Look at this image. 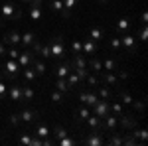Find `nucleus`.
Instances as JSON below:
<instances>
[{
    "mask_svg": "<svg viewBox=\"0 0 148 146\" xmlns=\"http://www.w3.org/2000/svg\"><path fill=\"white\" fill-rule=\"evenodd\" d=\"M47 6H49V10L53 12V14H61L63 18H69V14L65 12V8H63V0H49Z\"/></svg>",
    "mask_w": 148,
    "mask_h": 146,
    "instance_id": "aec40b11",
    "label": "nucleus"
},
{
    "mask_svg": "<svg viewBox=\"0 0 148 146\" xmlns=\"http://www.w3.org/2000/svg\"><path fill=\"white\" fill-rule=\"evenodd\" d=\"M32 67H34V71L36 73H38V75H44V73H46V63H44V61H40V59H36L34 57V61H32Z\"/></svg>",
    "mask_w": 148,
    "mask_h": 146,
    "instance_id": "c9c22d12",
    "label": "nucleus"
},
{
    "mask_svg": "<svg viewBox=\"0 0 148 146\" xmlns=\"http://www.w3.org/2000/svg\"><path fill=\"white\" fill-rule=\"evenodd\" d=\"M85 123H87V128H89V130H103V119H99V117L93 114V112L85 119Z\"/></svg>",
    "mask_w": 148,
    "mask_h": 146,
    "instance_id": "6ab92c4d",
    "label": "nucleus"
},
{
    "mask_svg": "<svg viewBox=\"0 0 148 146\" xmlns=\"http://www.w3.org/2000/svg\"><path fill=\"white\" fill-rule=\"evenodd\" d=\"M69 71H71L69 59H67V61H61V59H59V63L56 61V69H53V73H56V77H57V79H65Z\"/></svg>",
    "mask_w": 148,
    "mask_h": 146,
    "instance_id": "ddd939ff",
    "label": "nucleus"
},
{
    "mask_svg": "<svg viewBox=\"0 0 148 146\" xmlns=\"http://www.w3.org/2000/svg\"><path fill=\"white\" fill-rule=\"evenodd\" d=\"M63 99H65V95H63V93H59V91H53V93H51V95H49V101L51 103H56V105H61V103H63Z\"/></svg>",
    "mask_w": 148,
    "mask_h": 146,
    "instance_id": "e433bc0d",
    "label": "nucleus"
},
{
    "mask_svg": "<svg viewBox=\"0 0 148 146\" xmlns=\"http://www.w3.org/2000/svg\"><path fill=\"white\" fill-rule=\"evenodd\" d=\"M20 73H22V77H24V81H26V83H34L36 79H38V73L34 71V67H32V65L24 67Z\"/></svg>",
    "mask_w": 148,
    "mask_h": 146,
    "instance_id": "393cba45",
    "label": "nucleus"
},
{
    "mask_svg": "<svg viewBox=\"0 0 148 146\" xmlns=\"http://www.w3.org/2000/svg\"><path fill=\"white\" fill-rule=\"evenodd\" d=\"M51 134H53V144H56L59 138H65V136H69V132L63 128V126H59V124H57V126H53V128H51Z\"/></svg>",
    "mask_w": 148,
    "mask_h": 146,
    "instance_id": "f704fd0d",
    "label": "nucleus"
},
{
    "mask_svg": "<svg viewBox=\"0 0 148 146\" xmlns=\"http://www.w3.org/2000/svg\"><path fill=\"white\" fill-rule=\"evenodd\" d=\"M89 40H93V42H103L105 40V30H103L101 26H93V28H89Z\"/></svg>",
    "mask_w": 148,
    "mask_h": 146,
    "instance_id": "4be33fe9",
    "label": "nucleus"
},
{
    "mask_svg": "<svg viewBox=\"0 0 148 146\" xmlns=\"http://www.w3.org/2000/svg\"><path fill=\"white\" fill-rule=\"evenodd\" d=\"M65 81H67L69 85H71V89H75V87H81V85H83V81H81V77L77 75V73H75V71H73V69H71V71L67 73V77H65Z\"/></svg>",
    "mask_w": 148,
    "mask_h": 146,
    "instance_id": "c85d7f7f",
    "label": "nucleus"
},
{
    "mask_svg": "<svg viewBox=\"0 0 148 146\" xmlns=\"http://www.w3.org/2000/svg\"><path fill=\"white\" fill-rule=\"evenodd\" d=\"M2 24H4V22H2V16H0V26H2Z\"/></svg>",
    "mask_w": 148,
    "mask_h": 146,
    "instance_id": "603ef678",
    "label": "nucleus"
},
{
    "mask_svg": "<svg viewBox=\"0 0 148 146\" xmlns=\"http://www.w3.org/2000/svg\"><path fill=\"white\" fill-rule=\"evenodd\" d=\"M36 97V91L32 87V83H28V85H22V103L24 105H28L30 101H34Z\"/></svg>",
    "mask_w": 148,
    "mask_h": 146,
    "instance_id": "5701e85b",
    "label": "nucleus"
},
{
    "mask_svg": "<svg viewBox=\"0 0 148 146\" xmlns=\"http://www.w3.org/2000/svg\"><path fill=\"white\" fill-rule=\"evenodd\" d=\"M119 117L113 114V112H109L105 119H103V132L105 134H109V132H113V130H119Z\"/></svg>",
    "mask_w": 148,
    "mask_h": 146,
    "instance_id": "1a4fd4ad",
    "label": "nucleus"
},
{
    "mask_svg": "<svg viewBox=\"0 0 148 146\" xmlns=\"http://www.w3.org/2000/svg\"><path fill=\"white\" fill-rule=\"evenodd\" d=\"M20 71H22V67L18 65V61H16V59H8V61L4 63V71H2L0 75H2V77H8L10 81H16L18 75H20Z\"/></svg>",
    "mask_w": 148,
    "mask_h": 146,
    "instance_id": "20e7f679",
    "label": "nucleus"
},
{
    "mask_svg": "<svg viewBox=\"0 0 148 146\" xmlns=\"http://www.w3.org/2000/svg\"><path fill=\"white\" fill-rule=\"evenodd\" d=\"M6 49H8V47H6V45L0 42V57H4V56H6Z\"/></svg>",
    "mask_w": 148,
    "mask_h": 146,
    "instance_id": "09e8293b",
    "label": "nucleus"
},
{
    "mask_svg": "<svg viewBox=\"0 0 148 146\" xmlns=\"http://www.w3.org/2000/svg\"><path fill=\"white\" fill-rule=\"evenodd\" d=\"M20 32H18V30H10V32H6V34H4V38H2V44L6 45V47H10V45H14V47H16V45H20Z\"/></svg>",
    "mask_w": 148,
    "mask_h": 146,
    "instance_id": "f8f14e48",
    "label": "nucleus"
},
{
    "mask_svg": "<svg viewBox=\"0 0 148 146\" xmlns=\"http://www.w3.org/2000/svg\"><path fill=\"white\" fill-rule=\"evenodd\" d=\"M130 130H132L130 136L136 140L138 146H144V144H146V138H148V130H146V128H136V126H134V128H130Z\"/></svg>",
    "mask_w": 148,
    "mask_h": 146,
    "instance_id": "4468645a",
    "label": "nucleus"
},
{
    "mask_svg": "<svg viewBox=\"0 0 148 146\" xmlns=\"http://www.w3.org/2000/svg\"><path fill=\"white\" fill-rule=\"evenodd\" d=\"M121 45H123V49L126 53H134L136 51V36L128 34V32L121 34Z\"/></svg>",
    "mask_w": 148,
    "mask_h": 146,
    "instance_id": "6e6552de",
    "label": "nucleus"
},
{
    "mask_svg": "<svg viewBox=\"0 0 148 146\" xmlns=\"http://www.w3.org/2000/svg\"><path fill=\"white\" fill-rule=\"evenodd\" d=\"M95 93H97V95H99V99H107V101H111V99H114V95H113V91L109 89V87H107V85H99V87H95Z\"/></svg>",
    "mask_w": 148,
    "mask_h": 146,
    "instance_id": "b1692460",
    "label": "nucleus"
},
{
    "mask_svg": "<svg viewBox=\"0 0 148 146\" xmlns=\"http://www.w3.org/2000/svg\"><path fill=\"white\" fill-rule=\"evenodd\" d=\"M6 93H8V85H6V83H4V81L0 79V101H2V99L6 97Z\"/></svg>",
    "mask_w": 148,
    "mask_h": 146,
    "instance_id": "49530a36",
    "label": "nucleus"
},
{
    "mask_svg": "<svg viewBox=\"0 0 148 146\" xmlns=\"http://www.w3.org/2000/svg\"><path fill=\"white\" fill-rule=\"evenodd\" d=\"M91 114V109L89 107H85V105H81L79 109H75V121L77 123H85V119Z\"/></svg>",
    "mask_w": 148,
    "mask_h": 146,
    "instance_id": "cd10ccee",
    "label": "nucleus"
},
{
    "mask_svg": "<svg viewBox=\"0 0 148 146\" xmlns=\"http://www.w3.org/2000/svg\"><path fill=\"white\" fill-rule=\"evenodd\" d=\"M103 61V71H116V69L121 67L119 65V56H111V57H105V59H101Z\"/></svg>",
    "mask_w": 148,
    "mask_h": 146,
    "instance_id": "f3484780",
    "label": "nucleus"
},
{
    "mask_svg": "<svg viewBox=\"0 0 148 146\" xmlns=\"http://www.w3.org/2000/svg\"><path fill=\"white\" fill-rule=\"evenodd\" d=\"M77 101L81 103V105H85V107H89V109H91L93 105H95V103L99 101V95H97V93H95V91H79V93H77Z\"/></svg>",
    "mask_w": 148,
    "mask_h": 146,
    "instance_id": "0eeeda50",
    "label": "nucleus"
},
{
    "mask_svg": "<svg viewBox=\"0 0 148 146\" xmlns=\"http://www.w3.org/2000/svg\"><path fill=\"white\" fill-rule=\"evenodd\" d=\"M81 51H83V56H85V57L97 56V53H99V44L87 38V40H83V42H81Z\"/></svg>",
    "mask_w": 148,
    "mask_h": 146,
    "instance_id": "9b49d317",
    "label": "nucleus"
},
{
    "mask_svg": "<svg viewBox=\"0 0 148 146\" xmlns=\"http://www.w3.org/2000/svg\"><path fill=\"white\" fill-rule=\"evenodd\" d=\"M8 123H10L12 126H20V124H22V121H20V114H18V112H12L10 117H8Z\"/></svg>",
    "mask_w": 148,
    "mask_h": 146,
    "instance_id": "a19ab883",
    "label": "nucleus"
},
{
    "mask_svg": "<svg viewBox=\"0 0 148 146\" xmlns=\"http://www.w3.org/2000/svg\"><path fill=\"white\" fill-rule=\"evenodd\" d=\"M138 42H142V44H144V42H146V38H148V34H146V24H140V32H138Z\"/></svg>",
    "mask_w": 148,
    "mask_h": 146,
    "instance_id": "37998d69",
    "label": "nucleus"
},
{
    "mask_svg": "<svg viewBox=\"0 0 148 146\" xmlns=\"http://www.w3.org/2000/svg\"><path fill=\"white\" fill-rule=\"evenodd\" d=\"M87 69L99 75V73L103 71V61H101V57H97V56L87 57Z\"/></svg>",
    "mask_w": 148,
    "mask_h": 146,
    "instance_id": "a211bd4d",
    "label": "nucleus"
},
{
    "mask_svg": "<svg viewBox=\"0 0 148 146\" xmlns=\"http://www.w3.org/2000/svg\"><path fill=\"white\" fill-rule=\"evenodd\" d=\"M130 107H134V109H138V111L142 112V111H144V101H136V99H134Z\"/></svg>",
    "mask_w": 148,
    "mask_h": 146,
    "instance_id": "de8ad7c7",
    "label": "nucleus"
},
{
    "mask_svg": "<svg viewBox=\"0 0 148 146\" xmlns=\"http://www.w3.org/2000/svg\"><path fill=\"white\" fill-rule=\"evenodd\" d=\"M77 2H79V0H63V8H65V12L71 14V10L77 6Z\"/></svg>",
    "mask_w": 148,
    "mask_h": 146,
    "instance_id": "ea45409f",
    "label": "nucleus"
},
{
    "mask_svg": "<svg viewBox=\"0 0 148 146\" xmlns=\"http://www.w3.org/2000/svg\"><path fill=\"white\" fill-rule=\"evenodd\" d=\"M91 112L93 114H97L99 119H105L109 112H111V107H109V101L107 99H99V101L95 103L91 107Z\"/></svg>",
    "mask_w": 148,
    "mask_h": 146,
    "instance_id": "9d476101",
    "label": "nucleus"
},
{
    "mask_svg": "<svg viewBox=\"0 0 148 146\" xmlns=\"http://www.w3.org/2000/svg\"><path fill=\"white\" fill-rule=\"evenodd\" d=\"M18 114H20V121H22L26 126H28V124H32V123L36 124V123H40V121H42V119H40V112L34 111V109H28L26 105L22 107V111L18 112Z\"/></svg>",
    "mask_w": 148,
    "mask_h": 146,
    "instance_id": "423d86ee",
    "label": "nucleus"
},
{
    "mask_svg": "<svg viewBox=\"0 0 148 146\" xmlns=\"http://www.w3.org/2000/svg\"><path fill=\"white\" fill-rule=\"evenodd\" d=\"M6 95L10 97V101L22 103V85H18V83H14V81H12V85H10V89H8Z\"/></svg>",
    "mask_w": 148,
    "mask_h": 146,
    "instance_id": "2eb2a0df",
    "label": "nucleus"
},
{
    "mask_svg": "<svg viewBox=\"0 0 148 146\" xmlns=\"http://www.w3.org/2000/svg\"><path fill=\"white\" fill-rule=\"evenodd\" d=\"M56 89L59 91V93H63L65 97H67L69 93L73 91V89H71V85H69V83L65 81V79H57V81H56Z\"/></svg>",
    "mask_w": 148,
    "mask_h": 146,
    "instance_id": "473e14b6",
    "label": "nucleus"
},
{
    "mask_svg": "<svg viewBox=\"0 0 148 146\" xmlns=\"http://www.w3.org/2000/svg\"><path fill=\"white\" fill-rule=\"evenodd\" d=\"M71 53H73V56L83 53V51H81V40H73V42H71Z\"/></svg>",
    "mask_w": 148,
    "mask_h": 146,
    "instance_id": "79ce46f5",
    "label": "nucleus"
},
{
    "mask_svg": "<svg viewBox=\"0 0 148 146\" xmlns=\"http://www.w3.org/2000/svg\"><path fill=\"white\" fill-rule=\"evenodd\" d=\"M20 2H24V4H26V6H28V4H32V2H34V0H20Z\"/></svg>",
    "mask_w": 148,
    "mask_h": 146,
    "instance_id": "8fccbe9b",
    "label": "nucleus"
},
{
    "mask_svg": "<svg viewBox=\"0 0 148 146\" xmlns=\"http://www.w3.org/2000/svg\"><path fill=\"white\" fill-rule=\"evenodd\" d=\"M116 97H119V101L123 103V105H128V107H130V105H132V101H134V97H132V95H130L126 89H121Z\"/></svg>",
    "mask_w": 148,
    "mask_h": 146,
    "instance_id": "72a5a7b5",
    "label": "nucleus"
},
{
    "mask_svg": "<svg viewBox=\"0 0 148 146\" xmlns=\"http://www.w3.org/2000/svg\"><path fill=\"white\" fill-rule=\"evenodd\" d=\"M83 83H85L89 89H95V87H99V85H101V79H99L97 73H87V77H85Z\"/></svg>",
    "mask_w": 148,
    "mask_h": 146,
    "instance_id": "7c9ffc66",
    "label": "nucleus"
},
{
    "mask_svg": "<svg viewBox=\"0 0 148 146\" xmlns=\"http://www.w3.org/2000/svg\"><path fill=\"white\" fill-rule=\"evenodd\" d=\"M56 144L57 146H73V144H75V140H73V138H69V136H65V138H59Z\"/></svg>",
    "mask_w": 148,
    "mask_h": 146,
    "instance_id": "a18cd8bd",
    "label": "nucleus"
},
{
    "mask_svg": "<svg viewBox=\"0 0 148 146\" xmlns=\"http://www.w3.org/2000/svg\"><path fill=\"white\" fill-rule=\"evenodd\" d=\"M69 65H71V69L81 77V81H85L87 73H89V69H87V57L83 56V53H77V56H73L69 59Z\"/></svg>",
    "mask_w": 148,
    "mask_h": 146,
    "instance_id": "7ed1b4c3",
    "label": "nucleus"
},
{
    "mask_svg": "<svg viewBox=\"0 0 148 146\" xmlns=\"http://www.w3.org/2000/svg\"><path fill=\"white\" fill-rule=\"evenodd\" d=\"M6 56L10 57V59H18V56H20V51H18V47H14V45H10V47L6 49Z\"/></svg>",
    "mask_w": 148,
    "mask_h": 146,
    "instance_id": "c03bdc74",
    "label": "nucleus"
},
{
    "mask_svg": "<svg viewBox=\"0 0 148 146\" xmlns=\"http://www.w3.org/2000/svg\"><path fill=\"white\" fill-rule=\"evenodd\" d=\"M49 49H51V59H63L65 56V42H63V36L57 34V36H51L49 38Z\"/></svg>",
    "mask_w": 148,
    "mask_h": 146,
    "instance_id": "f03ea898",
    "label": "nucleus"
},
{
    "mask_svg": "<svg viewBox=\"0 0 148 146\" xmlns=\"http://www.w3.org/2000/svg\"><path fill=\"white\" fill-rule=\"evenodd\" d=\"M34 134L38 136V138H47V136H51V128L47 126L46 123H36V128H34Z\"/></svg>",
    "mask_w": 148,
    "mask_h": 146,
    "instance_id": "412c9836",
    "label": "nucleus"
},
{
    "mask_svg": "<svg viewBox=\"0 0 148 146\" xmlns=\"http://www.w3.org/2000/svg\"><path fill=\"white\" fill-rule=\"evenodd\" d=\"M36 38H38V36H36L34 32H24V34L20 36V45H24V47H32V44L36 42Z\"/></svg>",
    "mask_w": 148,
    "mask_h": 146,
    "instance_id": "bb28decb",
    "label": "nucleus"
},
{
    "mask_svg": "<svg viewBox=\"0 0 148 146\" xmlns=\"http://www.w3.org/2000/svg\"><path fill=\"white\" fill-rule=\"evenodd\" d=\"M34 57H36L34 51H28V49H26V51H20V56H18V59H16V61H18V65L24 69V67H28V65H32Z\"/></svg>",
    "mask_w": 148,
    "mask_h": 146,
    "instance_id": "dca6fc26",
    "label": "nucleus"
},
{
    "mask_svg": "<svg viewBox=\"0 0 148 146\" xmlns=\"http://www.w3.org/2000/svg\"><path fill=\"white\" fill-rule=\"evenodd\" d=\"M105 138H107V134L103 130H89V134L85 136L81 142L85 146H103L105 144Z\"/></svg>",
    "mask_w": 148,
    "mask_h": 146,
    "instance_id": "39448f33",
    "label": "nucleus"
},
{
    "mask_svg": "<svg viewBox=\"0 0 148 146\" xmlns=\"http://www.w3.org/2000/svg\"><path fill=\"white\" fill-rule=\"evenodd\" d=\"M0 16H2V22H14V20H20L22 16V8L12 2V0H4L0 4Z\"/></svg>",
    "mask_w": 148,
    "mask_h": 146,
    "instance_id": "f257e3e1",
    "label": "nucleus"
},
{
    "mask_svg": "<svg viewBox=\"0 0 148 146\" xmlns=\"http://www.w3.org/2000/svg\"><path fill=\"white\" fill-rule=\"evenodd\" d=\"M109 107H111V112L116 114L119 119L125 114V105H123L121 101H113V99H111V101H109Z\"/></svg>",
    "mask_w": 148,
    "mask_h": 146,
    "instance_id": "c756f323",
    "label": "nucleus"
},
{
    "mask_svg": "<svg viewBox=\"0 0 148 146\" xmlns=\"http://www.w3.org/2000/svg\"><path fill=\"white\" fill-rule=\"evenodd\" d=\"M97 2H99V4H107L109 0H97Z\"/></svg>",
    "mask_w": 148,
    "mask_h": 146,
    "instance_id": "3c124183",
    "label": "nucleus"
},
{
    "mask_svg": "<svg viewBox=\"0 0 148 146\" xmlns=\"http://www.w3.org/2000/svg\"><path fill=\"white\" fill-rule=\"evenodd\" d=\"M130 26H132L130 18H121L119 22L114 24V30H116L119 34H125V32H128V30H130Z\"/></svg>",
    "mask_w": 148,
    "mask_h": 146,
    "instance_id": "a878e982",
    "label": "nucleus"
},
{
    "mask_svg": "<svg viewBox=\"0 0 148 146\" xmlns=\"http://www.w3.org/2000/svg\"><path fill=\"white\" fill-rule=\"evenodd\" d=\"M40 56L44 57V59H51V49H49V44H44L40 47V51H38Z\"/></svg>",
    "mask_w": 148,
    "mask_h": 146,
    "instance_id": "4c0bfd02",
    "label": "nucleus"
},
{
    "mask_svg": "<svg viewBox=\"0 0 148 146\" xmlns=\"http://www.w3.org/2000/svg\"><path fill=\"white\" fill-rule=\"evenodd\" d=\"M109 45H111V51H113L114 56H119L121 49H123V45H121V36H113V38H109Z\"/></svg>",
    "mask_w": 148,
    "mask_h": 146,
    "instance_id": "2f4dec72",
    "label": "nucleus"
},
{
    "mask_svg": "<svg viewBox=\"0 0 148 146\" xmlns=\"http://www.w3.org/2000/svg\"><path fill=\"white\" fill-rule=\"evenodd\" d=\"M32 140H34V132H26V134H22V136H20V144L32 146Z\"/></svg>",
    "mask_w": 148,
    "mask_h": 146,
    "instance_id": "58836bf2",
    "label": "nucleus"
}]
</instances>
